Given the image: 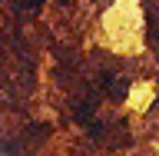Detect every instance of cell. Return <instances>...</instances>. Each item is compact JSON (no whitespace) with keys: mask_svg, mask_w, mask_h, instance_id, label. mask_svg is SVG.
<instances>
[{"mask_svg":"<svg viewBox=\"0 0 159 156\" xmlns=\"http://www.w3.org/2000/svg\"><path fill=\"white\" fill-rule=\"evenodd\" d=\"M20 3H27V7H40L43 0H20Z\"/></svg>","mask_w":159,"mask_h":156,"instance_id":"6da1fadb","label":"cell"}]
</instances>
